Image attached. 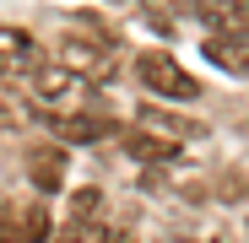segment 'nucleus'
Wrapping results in <instances>:
<instances>
[{
	"mask_svg": "<svg viewBox=\"0 0 249 243\" xmlns=\"http://www.w3.org/2000/svg\"><path fill=\"white\" fill-rule=\"evenodd\" d=\"M136 76L146 81L157 97H174V103H195V97H200V81H195L174 54H157V49L141 54V60H136Z\"/></svg>",
	"mask_w": 249,
	"mask_h": 243,
	"instance_id": "nucleus-1",
	"label": "nucleus"
},
{
	"mask_svg": "<svg viewBox=\"0 0 249 243\" xmlns=\"http://www.w3.org/2000/svg\"><path fill=\"white\" fill-rule=\"evenodd\" d=\"M49 238V211L38 200H17L0 211V243H38Z\"/></svg>",
	"mask_w": 249,
	"mask_h": 243,
	"instance_id": "nucleus-2",
	"label": "nucleus"
},
{
	"mask_svg": "<svg viewBox=\"0 0 249 243\" xmlns=\"http://www.w3.org/2000/svg\"><path fill=\"white\" fill-rule=\"evenodd\" d=\"M54 60H60L71 76H92V81H103V76L114 70V60L103 54V44H87V38H60Z\"/></svg>",
	"mask_w": 249,
	"mask_h": 243,
	"instance_id": "nucleus-3",
	"label": "nucleus"
},
{
	"mask_svg": "<svg viewBox=\"0 0 249 243\" xmlns=\"http://www.w3.org/2000/svg\"><path fill=\"white\" fill-rule=\"evenodd\" d=\"M200 49H206V60H212L217 70H233V76L249 70V38L244 32H212Z\"/></svg>",
	"mask_w": 249,
	"mask_h": 243,
	"instance_id": "nucleus-4",
	"label": "nucleus"
},
{
	"mask_svg": "<svg viewBox=\"0 0 249 243\" xmlns=\"http://www.w3.org/2000/svg\"><path fill=\"white\" fill-rule=\"evenodd\" d=\"M17 70H38V49L22 27H0V76H17Z\"/></svg>",
	"mask_w": 249,
	"mask_h": 243,
	"instance_id": "nucleus-5",
	"label": "nucleus"
},
{
	"mask_svg": "<svg viewBox=\"0 0 249 243\" xmlns=\"http://www.w3.org/2000/svg\"><path fill=\"white\" fill-rule=\"evenodd\" d=\"M27 178H33V189L54 194V189L65 184V157H60V151H44V146H33V151H27Z\"/></svg>",
	"mask_w": 249,
	"mask_h": 243,
	"instance_id": "nucleus-6",
	"label": "nucleus"
},
{
	"mask_svg": "<svg viewBox=\"0 0 249 243\" xmlns=\"http://www.w3.org/2000/svg\"><path fill=\"white\" fill-rule=\"evenodd\" d=\"M136 119H141L146 130L168 135V141H195V135H200V125H195V119H184V113H168V108H152V103H146Z\"/></svg>",
	"mask_w": 249,
	"mask_h": 243,
	"instance_id": "nucleus-7",
	"label": "nucleus"
},
{
	"mask_svg": "<svg viewBox=\"0 0 249 243\" xmlns=\"http://www.w3.org/2000/svg\"><path fill=\"white\" fill-rule=\"evenodd\" d=\"M71 87H76V76H71L65 65H38V70H33V97H38V103H49V108H54Z\"/></svg>",
	"mask_w": 249,
	"mask_h": 243,
	"instance_id": "nucleus-8",
	"label": "nucleus"
},
{
	"mask_svg": "<svg viewBox=\"0 0 249 243\" xmlns=\"http://www.w3.org/2000/svg\"><path fill=\"white\" fill-rule=\"evenodd\" d=\"M124 151L141 157V162H174V157H179V141L157 135V130H136L130 141H124Z\"/></svg>",
	"mask_w": 249,
	"mask_h": 243,
	"instance_id": "nucleus-9",
	"label": "nucleus"
},
{
	"mask_svg": "<svg viewBox=\"0 0 249 243\" xmlns=\"http://www.w3.org/2000/svg\"><path fill=\"white\" fill-rule=\"evenodd\" d=\"M54 243H114V238L103 232V222H98V216H71V222L54 232Z\"/></svg>",
	"mask_w": 249,
	"mask_h": 243,
	"instance_id": "nucleus-10",
	"label": "nucleus"
},
{
	"mask_svg": "<svg viewBox=\"0 0 249 243\" xmlns=\"http://www.w3.org/2000/svg\"><path fill=\"white\" fill-rule=\"evenodd\" d=\"M54 130L65 141H103L114 125H108V119H54Z\"/></svg>",
	"mask_w": 249,
	"mask_h": 243,
	"instance_id": "nucleus-11",
	"label": "nucleus"
},
{
	"mask_svg": "<svg viewBox=\"0 0 249 243\" xmlns=\"http://www.w3.org/2000/svg\"><path fill=\"white\" fill-rule=\"evenodd\" d=\"M98 200H103L98 189H81V194L71 200V216H92V211H98Z\"/></svg>",
	"mask_w": 249,
	"mask_h": 243,
	"instance_id": "nucleus-12",
	"label": "nucleus"
},
{
	"mask_svg": "<svg viewBox=\"0 0 249 243\" xmlns=\"http://www.w3.org/2000/svg\"><path fill=\"white\" fill-rule=\"evenodd\" d=\"M114 243H136V238H114Z\"/></svg>",
	"mask_w": 249,
	"mask_h": 243,
	"instance_id": "nucleus-13",
	"label": "nucleus"
},
{
	"mask_svg": "<svg viewBox=\"0 0 249 243\" xmlns=\"http://www.w3.org/2000/svg\"><path fill=\"white\" fill-rule=\"evenodd\" d=\"M168 243H190V238H168Z\"/></svg>",
	"mask_w": 249,
	"mask_h": 243,
	"instance_id": "nucleus-14",
	"label": "nucleus"
}]
</instances>
